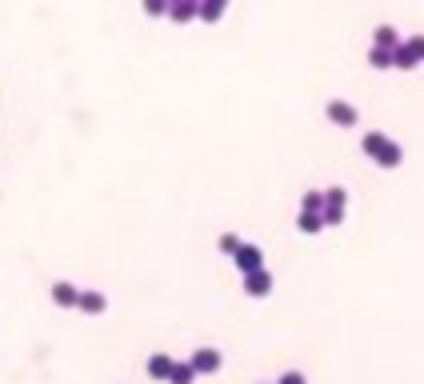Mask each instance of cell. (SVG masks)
Instances as JSON below:
<instances>
[{
	"label": "cell",
	"instance_id": "cell-1",
	"mask_svg": "<svg viewBox=\"0 0 424 384\" xmlns=\"http://www.w3.org/2000/svg\"><path fill=\"white\" fill-rule=\"evenodd\" d=\"M361 149H364V156H373L380 168H400V161H404V149H400L392 137H385V132H364Z\"/></svg>",
	"mask_w": 424,
	"mask_h": 384
},
{
	"label": "cell",
	"instance_id": "cell-2",
	"mask_svg": "<svg viewBox=\"0 0 424 384\" xmlns=\"http://www.w3.org/2000/svg\"><path fill=\"white\" fill-rule=\"evenodd\" d=\"M325 116H328L332 124H340V128H356V120H361V112L352 109L349 100H328Z\"/></svg>",
	"mask_w": 424,
	"mask_h": 384
},
{
	"label": "cell",
	"instance_id": "cell-3",
	"mask_svg": "<svg viewBox=\"0 0 424 384\" xmlns=\"http://www.w3.org/2000/svg\"><path fill=\"white\" fill-rule=\"evenodd\" d=\"M188 364H192L197 376H212V372H220V352H216V348H197V352L188 357Z\"/></svg>",
	"mask_w": 424,
	"mask_h": 384
},
{
	"label": "cell",
	"instance_id": "cell-4",
	"mask_svg": "<svg viewBox=\"0 0 424 384\" xmlns=\"http://www.w3.org/2000/svg\"><path fill=\"white\" fill-rule=\"evenodd\" d=\"M244 292H249V297H268V292H273V273H268V268H252V273H244Z\"/></svg>",
	"mask_w": 424,
	"mask_h": 384
},
{
	"label": "cell",
	"instance_id": "cell-5",
	"mask_svg": "<svg viewBox=\"0 0 424 384\" xmlns=\"http://www.w3.org/2000/svg\"><path fill=\"white\" fill-rule=\"evenodd\" d=\"M232 264L240 268V276L252 273V268H264V252L256 244H240L237 252H232Z\"/></svg>",
	"mask_w": 424,
	"mask_h": 384
},
{
	"label": "cell",
	"instance_id": "cell-6",
	"mask_svg": "<svg viewBox=\"0 0 424 384\" xmlns=\"http://www.w3.org/2000/svg\"><path fill=\"white\" fill-rule=\"evenodd\" d=\"M76 309L88 312V316H100V312L108 309V297L96 292V288H80V297H76Z\"/></svg>",
	"mask_w": 424,
	"mask_h": 384
},
{
	"label": "cell",
	"instance_id": "cell-7",
	"mask_svg": "<svg viewBox=\"0 0 424 384\" xmlns=\"http://www.w3.org/2000/svg\"><path fill=\"white\" fill-rule=\"evenodd\" d=\"M76 297H80V288L68 285V280H56L52 285V304L56 309H76Z\"/></svg>",
	"mask_w": 424,
	"mask_h": 384
},
{
	"label": "cell",
	"instance_id": "cell-8",
	"mask_svg": "<svg viewBox=\"0 0 424 384\" xmlns=\"http://www.w3.org/2000/svg\"><path fill=\"white\" fill-rule=\"evenodd\" d=\"M164 16H168L173 25H188V20H197V0H173Z\"/></svg>",
	"mask_w": 424,
	"mask_h": 384
},
{
	"label": "cell",
	"instance_id": "cell-9",
	"mask_svg": "<svg viewBox=\"0 0 424 384\" xmlns=\"http://www.w3.org/2000/svg\"><path fill=\"white\" fill-rule=\"evenodd\" d=\"M228 0H197V20H204V25H216L220 16H225Z\"/></svg>",
	"mask_w": 424,
	"mask_h": 384
},
{
	"label": "cell",
	"instance_id": "cell-10",
	"mask_svg": "<svg viewBox=\"0 0 424 384\" xmlns=\"http://www.w3.org/2000/svg\"><path fill=\"white\" fill-rule=\"evenodd\" d=\"M192 380H197L192 364H188V360H173V368H168V380L164 384H192Z\"/></svg>",
	"mask_w": 424,
	"mask_h": 384
},
{
	"label": "cell",
	"instance_id": "cell-11",
	"mask_svg": "<svg viewBox=\"0 0 424 384\" xmlns=\"http://www.w3.org/2000/svg\"><path fill=\"white\" fill-rule=\"evenodd\" d=\"M149 376L152 380H168V368H173V357H164V352H156V357H149Z\"/></svg>",
	"mask_w": 424,
	"mask_h": 384
},
{
	"label": "cell",
	"instance_id": "cell-12",
	"mask_svg": "<svg viewBox=\"0 0 424 384\" xmlns=\"http://www.w3.org/2000/svg\"><path fill=\"white\" fill-rule=\"evenodd\" d=\"M373 44H380V49H397V44H400V32H397L392 25H380V28L373 32Z\"/></svg>",
	"mask_w": 424,
	"mask_h": 384
},
{
	"label": "cell",
	"instance_id": "cell-13",
	"mask_svg": "<svg viewBox=\"0 0 424 384\" xmlns=\"http://www.w3.org/2000/svg\"><path fill=\"white\" fill-rule=\"evenodd\" d=\"M297 228L304 236H312V233H320V228H325V221H320V212H300L297 216Z\"/></svg>",
	"mask_w": 424,
	"mask_h": 384
},
{
	"label": "cell",
	"instance_id": "cell-14",
	"mask_svg": "<svg viewBox=\"0 0 424 384\" xmlns=\"http://www.w3.org/2000/svg\"><path fill=\"white\" fill-rule=\"evenodd\" d=\"M392 68H404V73H409V68H416V56L404 49V40H400L397 49H392Z\"/></svg>",
	"mask_w": 424,
	"mask_h": 384
},
{
	"label": "cell",
	"instance_id": "cell-15",
	"mask_svg": "<svg viewBox=\"0 0 424 384\" xmlns=\"http://www.w3.org/2000/svg\"><path fill=\"white\" fill-rule=\"evenodd\" d=\"M368 64H373V68H392V49L373 44V49H368Z\"/></svg>",
	"mask_w": 424,
	"mask_h": 384
},
{
	"label": "cell",
	"instance_id": "cell-16",
	"mask_svg": "<svg viewBox=\"0 0 424 384\" xmlns=\"http://www.w3.org/2000/svg\"><path fill=\"white\" fill-rule=\"evenodd\" d=\"M325 204L328 209H349V192H344V188H325Z\"/></svg>",
	"mask_w": 424,
	"mask_h": 384
},
{
	"label": "cell",
	"instance_id": "cell-17",
	"mask_svg": "<svg viewBox=\"0 0 424 384\" xmlns=\"http://www.w3.org/2000/svg\"><path fill=\"white\" fill-rule=\"evenodd\" d=\"M325 209V192H304L300 197V212H320Z\"/></svg>",
	"mask_w": 424,
	"mask_h": 384
},
{
	"label": "cell",
	"instance_id": "cell-18",
	"mask_svg": "<svg viewBox=\"0 0 424 384\" xmlns=\"http://www.w3.org/2000/svg\"><path fill=\"white\" fill-rule=\"evenodd\" d=\"M140 4H144V13H149V16H164V13H168V0H140Z\"/></svg>",
	"mask_w": 424,
	"mask_h": 384
},
{
	"label": "cell",
	"instance_id": "cell-19",
	"mask_svg": "<svg viewBox=\"0 0 424 384\" xmlns=\"http://www.w3.org/2000/svg\"><path fill=\"white\" fill-rule=\"evenodd\" d=\"M404 49H409L412 56H416V64L424 61V37H409V40H404Z\"/></svg>",
	"mask_w": 424,
	"mask_h": 384
},
{
	"label": "cell",
	"instance_id": "cell-20",
	"mask_svg": "<svg viewBox=\"0 0 424 384\" xmlns=\"http://www.w3.org/2000/svg\"><path fill=\"white\" fill-rule=\"evenodd\" d=\"M237 248H240V240H237L232 233H225V236H220V252H228V256H232Z\"/></svg>",
	"mask_w": 424,
	"mask_h": 384
},
{
	"label": "cell",
	"instance_id": "cell-21",
	"mask_svg": "<svg viewBox=\"0 0 424 384\" xmlns=\"http://www.w3.org/2000/svg\"><path fill=\"white\" fill-rule=\"evenodd\" d=\"M276 384H308V380H304V372H285Z\"/></svg>",
	"mask_w": 424,
	"mask_h": 384
},
{
	"label": "cell",
	"instance_id": "cell-22",
	"mask_svg": "<svg viewBox=\"0 0 424 384\" xmlns=\"http://www.w3.org/2000/svg\"><path fill=\"white\" fill-rule=\"evenodd\" d=\"M168 4H173V0H168Z\"/></svg>",
	"mask_w": 424,
	"mask_h": 384
}]
</instances>
